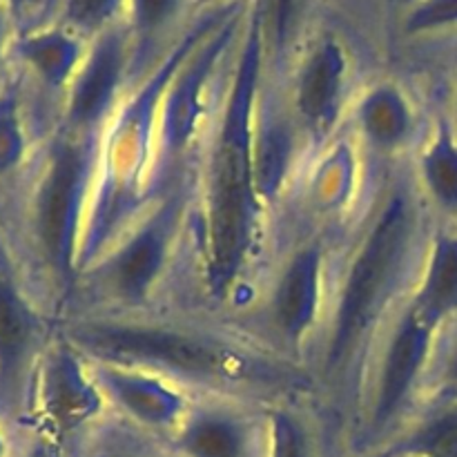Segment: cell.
Wrapping results in <instances>:
<instances>
[{
	"label": "cell",
	"instance_id": "obj_1",
	"mask_svg": "<svg viewBox=\"0 0 457 457\" xmlns=\"http://www.w3.org/2000/svg\"><path fill=\"white\" fill-rule=\"evenodd\" d=\"M266 58L262 13L250 3L201 179V288L214 303H226L239 293L262 241L266 208L254 183V120Z\"/></svg>",
	"mask_w": 457,
	"mask_h": 457
},
{
	"label": "cell",
	"instance_id": "obj_2",
	"mask_svg": "<svg viewBox=\"0 0 457 457\" xmlns=\"http://www.w3.org/2000/svg\"><path fill=\"white\" fill-rule=\"evenodd\" d=\"M101 132L54 123L3 196V230L31 288L61 320L79 288V254L96 183Z\"/></svg>",
	"mask_w": 457,
	"mask_h": 457
},
{
	"label": "cell",
	"instance_id": "obj_3",
	"mask_svg": "<svg viewBox=\"0 0 457 457\" xmlns=\"http://www.w3.org/2000/svg\"><path fill=\"white\" fill-rule=\"evenodd\" d=\"M58 333L92 361L156 373L186 391L232 397L268 406L270 393L299 388V378L266 351L186 324L141 320V315H65Z\"/></svg>",
	"mask_w": 457,
	"mask_h": 457
},
{
	"label": "cell",
	"instance_id": "obj_4",
	"mask_svg": "<svg viewBox=\"0 0 457 457\" xmlns=\"http://www.w3.org/2000/svg\"><path fill=\"white\" fill-rule=\"evenodd\" d=\"M428 210L415 177H402L386 187L370 212L344 268L328 320L321 375L330 384L353 378L393 303L406 302L413 293L437 223Z\"/></svg>",
	"mask_w": 457,
	"mask_h": 457
},
{
	"label": "cell",
	"instance_id": "obj_5",
	"mask_svg": "<svg viewBox=\"0 0 457 457\" xmlns=\"http://www.w3.org/2000/svg\"><path fill=\"white\" fill-rule=\"evenodd\" d=\"M239 3L210 9L132 85L101 132L96 183L79 254V279L156 199L159 112L170 80Z\"/></svg>",
	"mask_w": 457,
	"mask_h": 457
},
{
	"label": "cell",
	"instance_id": "obj_6",
	"mask_svg": "<svg viewBox=\"0 0 457 457\" xmlns=\"http://www.w3.org/2000/svg\"><path fill=\"white\" fill-rule=\"evenodd\" d=\"M187 212L190 187L179 181L80 275L74 302L89 295L103 303L101 311L110 308L107 315H141L177 262Z\"/></svg>",
	"mask_w": 457,
	"mask_h": 457
},
{
	"label": "cell",
	"instance_id": "obj_7",
	"mask_svg": "<svg viewBox=\"0 0 457 457\" xmlns=\"http://www.w3.org/2000/svg\"><path fill=\"white\" fill-rule=\"evenodd\" d=\"M58 333V317L31 288L0 230V422L7 431L29 418L36 373Z\"/></svg>",
	"mask_w": 457,
	"mask_h": 457
},
{
	"label": "cell",
	"instance_id": "obj_8",
	"mask_svg": "<svg viewBox=\"0 0 457 457\" xmlns=\"http://www.w3.org/2000/svg\"><path fill=\"white\" fill-rule=\"evenodd\" d=\"M245 7L239 4L190 56L183 61L170 80L159 112V138H156V195L183 181L181 168L190 156L205 114H208L210 87L232 43L245 25Z\"/></svg>",
	"mask_w": 457,
	"mask_h": 457
},
{
	"label": "cell",
	"instance_id": "obj_9",
	"mask_svg": "<svg viewBox=\"0 0 457 457\" xmlns=\"http://www.w3.org/2000/svg\"><path fill=\"white\" fill-rule=\"evenodd\" d=\"M440 330L418 315L409 302L388 324L382 355L373 375L366 411V453L384 449L409 424V413L427 388Z\"/></svg>",
	"mask_w": 457,
	"mask_h": 457
},
{
	"label": "cell",
	"instance_id": "obj_10",
	"mask_svg": "<svg viewBox=\"0 0 457 457\" xmlns=\"http://www.w3.org/2000/svg\"><path fill=\"white\" fill-rule=\"evenodd\" d=\"M107 400L89 361L61 333L49 344L36 373L29 418L25 424L43 428L70 449L87 436L107 413Z\"/></svg>",
	"mask_w": 457,
	"mask_h": 457
},
{
	"label": "cell",
	"instance_id": "obj_11",
	"mask_svg": "<svg viewBox=\"0 0 457 457\" xmlns=\"http://www.w3.org/2000/svg\"><path fill=\"white\" fill-rule=\"evenodd\" d=\"M134 80L132 38L128 27L116 22L89 40L83 65L61 101L56 123L74 132H103Z\"/></svg>",
	"mask_w": 457,
	"mask_h": 457
},
{
	"label": "cell",
	"instance_id": "obj_12",
	"mask_svg": "<svg viewBox=\"0 0 457 457\" xmlns=\"http://www.w3.org/2000/svg\"><path fill=\"white\" fill-rule=\"evenodd\" d=\"M159 442L170 457H263V406L195 397L181 424Z\"/></svg>",
	"mask_w": 457,
	"mask_h": 457
},
{
	"label": "cell",
	"instance_id": "obj_13",
	"mask_svg": "<svg viewBox=\"0 0 457 457\" xmlns=\"http://www.w3.org/2000/svg\"><path fill=\"white\" fill-rule=\"evenodd\" d=\"M326 248L321 241L297 245L281 263L266 303L268 326L288 355H302L324 315Z\"/></svg>",
	"mask_w": 457,
	"mask_h": 457
},
{
	"label": "cell",
	"instance_id": "obj_14",
	"mask_svg": "<svg viewBox=\"0 0 457 457\" xmlns=\"http://www.w3.org/2000/svg\"><path fill=\"white\" fill-rule=\"evenodd\" d=\"M87 360V357H85ZM89 361L107 406L138 433L163 440L181 424L195 397L179 384L132 366Z\"/></svg>",
	"mask_w": 457,
	"mask_h": 457
},
{
	"label": "cell",
	"instance_id": "obj_15",
	"mask_svg": "<svg viewBox=\"0 0 457 457\" xmlns=\"http://www.w3.org/2000/svg\"><path fill=\"white\" fill-rule=\"evenodd\" d=\"M348 85V54L333 36L311 47L295 71L288 105L312 147L328 141L342 119Z\"/></svg>",
	"mask_w": 457,
	"mask_h": 457
},
{
	"label": "cell",
	"instance_id": "obj_16",
	"mask_svg": "<svg viewBox=\"0 0 457 457\" xmlns=\"http://www.w3.org/2000/svg\"><path fill=\"white\" fill-rule=\"evenodd\" d=\"M87 47V38L56 21L16 31L12 65L21 71L38 105L52 120L58 119L62 96L83 65Z\"/></svg>",
	"mask_w": 457,
	"mask_h": 457
},
{
	"label": "cell",
	"instance_id": "obj_17",
	"mask_svg": "<svg viewBox=\"0 0 457 457\" xmlns=\"http://www.w3.org/2000/svg\"><path fill=\"white\" fill-rule=\"evenodd\" d=\"M302 138L306 137L288 103L262 92L254 120V183L266 210L284 195L302 152Z\"/></svg>",
	"mask_w": 457,
	"mask_h": 457
},
{
	"label": "cell",
	"instance_id": "obj_18",
	"mask_svg": "<svg viewBox=\"0 0 457 457\" xmlns=\"http://www.w3.org/2000/svg\"><path fill=\"white\" fill-rule=\"evenodd\" d=\"M52 128L54 120L12 65L0 85V201L25 172L36 147Z\"/></svg>",
	"mask_w": 457,
	"mask_h": 457
},
{
	"label": "cell",
	"instance_id": "obj_19",
	"mask_svg": "<svg viewBox=\"0 0 457 457\" xmlns=\"http://www.w3.org/2000/svg\"><path fill=\"white\" fill-rule=\"evenodd\" d=\"M357 137L378 154H400L420 138V116L397 83H378L355 107Z\"/></svg>",
	"mask_w": 457,
	"mask_h": 457
},
{
	"label": "cell",
	"instance_id": "obj_20",
	"mask_svg": "<svg viewBox=\"0 0 457 457\" xmlns=\"http://www.w3.org/2000/svg\"><path fill=\"white\" fill-rule=\"evenodd\" d=\"M406 302L440 333L457 321V223H436L418 284Z\"/></svg>",
	"mask_w": 457,
	"mask_h": 457
},
{
	"label": "cell",
	"instance_id": "obj_21",
	"mask_svg": "<svg viewBox=\"0 0 457 457\" xmlns=\"http://www.w3.org/2000/svg\"><path fill=\"white\" fill-rule=\"evenodd\" d=\"M415 181L437 221L457 223V125L451 114L437 116L420 143Z\"/></svg>",
	"mask_w": 457,
	"mask_h": 457
},
{
	"label": "cell",
	"instance_id": "obj_22",
	"mask_svg": "<svg viewBox=\"0 0 457 457\" xmlns=\"http://www.w3.org/2000/svg\"><path fill=\"white\" fill-rule=\"evenodd\" d=\"M384 449L393 457H457V397H433Z\"/></svg>",
	"mask_w": 457,
	"mask_h": 457
},
{
	"label": "cell",
	"instance_id": "obj_23",
	"mask_svg": "<svg viewBox=\"0 0 457 457\" xmlns=\"http://www.w3.org/2000/svg\"><path fill=\"white\" fill-rule=\"evenodd\" d=\"M192 0H125L128 12L129 38L134 49V74L141 76V70L150 71L159 58V43L165 34H170L174 22L183 13L186 4Z\"/></svg>",
	"mask_w": 457,
	"mask_h": 457
},
{
	"label": "cell",
	"instance_id": "obj_24",
	"mask_svg": "<svg viewBox=\"0 0 457 457\" xmlns=\"http://www.w3.org/2000/svg\"><path fill=\"white\" fill-rule=\"evenodd\" d=\"M263 457H321L311 422L288 402L263 406Z\"/></svg>",
	"mask_w": 457,
	"mask_h": 457
},
{
	"label": "cell",
	"instance_id": "obj_25",
	"mask_svg": "<svg viewBox=\"0 0 457 457\" xmlns=\"http://www.w3.org/2000/svg\"><path fill=\"white\" fill-rule=\"evenodd\" d=\"M353 187H355V154L348 143H339L328 154L321 156V161H317L308 199L317 214H337L351 201Z\"/></svg>",
	"mask_w": 457,
	"mask_h": 457
},
{
	"label": "cell",
	"instance_id": "obj_26",
	"mask_svg": "<svg viewBox=\"0 0 457 457\" xmlns=\"http://www.w3.org/2000/svg\"><path fill=\"white\" fill-rule=\"evenodd\" d=\"M263 21L266 52L275 65H281L297 38L306 0H253Z\"/></svg>",
	"mask_w": 457,
	"mask_h": 457
},
{
	"label": "cell",
	"instance_id": "obj_27",
	"mask_svg": "<svg viewBox=\"0 0 457 457\" xmlns=\"http://www.w3.org/2000/svg\"><path fill=\"white\" fill-rule=\"evenodd\" d=\"M125 0H62L54 21L92 40L107 27L116 25Z\"/></svg>",
	"mask_w": 457,
	"mask_h": 457
},
{
	"label": "cell",
	"instance_id": "obj_28",
	"mask_svg": "<svg viewBox=\"0 0 457 457\" xmlns=\"http://www.w3.org/2000/svg\"><path fill=\"white\" fill-rule=\"evenodd\" d=\"M427 388L431 393V400L433 397H457V321L446 326L437 337Z\"/></svg>",
	"mask_w": 457,
	"mask_h": 457
},
{
	"label": "cell",
	"instance_id": "obj_29",
	"mask_svg": "<svg viewBox=\"0 0 457 457\" xmlns=\"http://www.w3.org/2000/svg\"><path fill=\"white\" fill-rule=\"evenodd\" d=\"M457 27V0H420L404 21L406 34L422 36Z\"/></svg>",
	"mask_w": 457,
	"mask_h": 457
},
{
	"label": "cell",
	"instance_id": "obj_30",
	"mask_svg": "<svg viewBox=\"0 0 457 457\" xmlns=\"http://www.w3.org/2000/svg\"><path fill=\"white\" fill-rule=\"evenodd\" d=\"M7 433L13 457H74V449L34 424H21Z\"/></svg>",
	"mask_w": 457,
	"mask_h": 457
},
{
	"label": "cell",
	"instance_id": "obj_31",
	"mask_svg": "<svg viewBox=\"0 0 457 457\" xmlns=\"http://www.w3.org/2000/svg\"><path fill=\"white\" fill-rule=\"evenodd\" d=\"M98 457H170L159 440L147 437L145 442H123V437H116L110 442L107 451Z\"/></svg>",
	"mask_w": 457,
	"mask_h": 457
},
{
	"label": "cell",
	"instance_id": "obj_32",
	"mask_svg": "<svg viewBox=\"0 0 457 457\" xmlns=\"http://www.w3.org/2000/svg\"><path fill=\"white\" fill-rule=\"evenodd\" d=\"M18 25L13 21L12 12L0 4V85H3L4 76L12 70V43L16 38Z\"/></svg>",
	"mask_w": 457,
	"mask_h": 457
},
{
	"label": "cell",
	"instance_id": "obj_33",
	"mask_svg": "<svg viewBox=\"0 0 457 457\" xmlns=\"http://www.w3.org/2000/svg\"><path fill=\"white\" fill-rule=\"evenodd\" d=\"M4 9H9L16 21L18 31L29 29L40 22V13H43V0H0Z\"/></svg>",
	"mask_w": 457,
	"mask_h": 457
},
{
	"label": "cell",
	"instance_id": "obj_34",
	"mask_svg": "<svg viewBox=\"0 0 457 457\" xmlns=\"http://www.w3.org/2000/svg\"><path fill=\"white\" fill-rule=\"evenodd\" d=\"M61 3L62 0H43V13H40L38 25H47V22H52L54 18H56V12L58 7H61Z\"/></svg>",
	"mask_w": 457,
	"mask_h": 457
},
{
	"label": "cell",
	"instance_id": "obj_35",
	"mask_svg": "<svg viewBox=\"0 0 457 457\" xmlns=\"http://www.w3.org/2000/svg\"><path fill=\"white\" fill-rule=\"evenodd\" d=\"M232 4V3H239V0H192V4H196V7H210V4Z\"/></svg>",
	"mask_w": 457,
	"mask_h": 457
},
{
	"label": "cell",
	"instance_id": "obj_36",
	"mask_svg": "<svg viewBox=\"0 0 457 457\" xmlns=\"http://www.w3.org/2000/svg\"><path fill=\"white\" fill-rule=\"evenodd\" d=\"M453 120H455V125H457V83H455V92H453Z\"/></svg>",
	"mask_w": 457,
	"mask_h": 457
},
{
	"label": "cell",
	"instance_id": "obj_37",
	"mask_svg": "<svg viewBox=\"0 0 457 457\" xmlns=\"http://www.w3.org/2000/svg\"><path fill=\"white\" fill-rule=\"evenodd\" d=\"M369 457H393V455L388 453L386 449H379V451H375V453H370Z\"/></svg>",
	"mask_w": 457,
	"mask_h": 457
},
{
	"label": "cell",
	"instance_id": "obj_38",
	"mask_svg": "<svg viewBox=\"0 0 457 457\" xmlns=\"http://www.w3.org/2000/svg\"><path fill=\"white\" fill-rule=\"evenodd\" d=\"M0 221H3V201H0Z\"/></svg>",
	"mask_w": 457,
	"mask_h": 457
}]
</instances>
